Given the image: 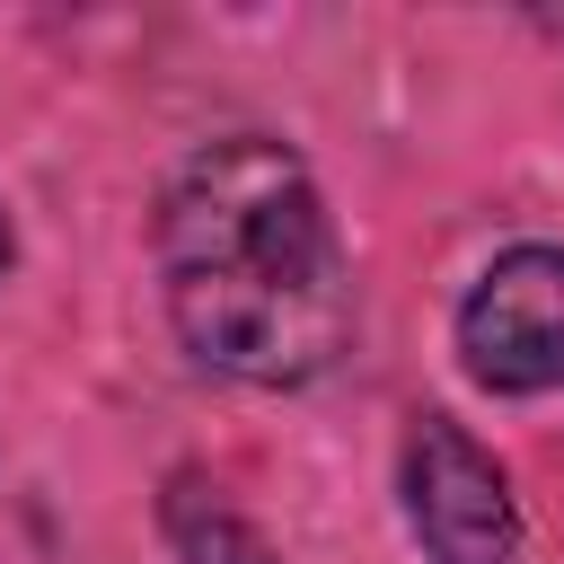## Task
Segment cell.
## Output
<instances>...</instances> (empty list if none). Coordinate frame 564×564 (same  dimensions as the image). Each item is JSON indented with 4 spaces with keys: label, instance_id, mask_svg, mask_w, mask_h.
Returning <instances> with one entry per match:
<instances>
[{
    "label": "cell",
    "instance_id": "obj_1",
    "mask_svg": "<svg viewBox=\"0 0 564 564\" xmlns=\"http://www.w3.org/2000/svg\"><path fill=\"white\" fill-rule=\"evenodd\" d=\"M176 344L238 388H308L352 344V264L308 159L273 132L203 141L159 194Z\"/></svg>",
    "mask_w": 564,
    "mask_h": 564
},
{
    "label": "cell",
    "instance_id": "obj_2",
    "mask_svg": "<svg viewBox=\"0 0 564 564\" xmlns=\"http://www.w3.org/2000/svg\"><path fill=\"white\" fill-rule=\"evenodd\" d=\"M397 494H405V529L432 564H520V494L467 423L414 414L405 449H397Z\"/></svg>",
    "mask_w": 564,
    "mask_h": 564
},
{
    "label": "cell",
    "instance_id": "obj_3",
    "mask_svg": "<svg viewBox=\"0 0 564 564\" xmlns=\"http://www.w3.org/2000/svg\"><path fill=\"white\" fill-rule=\"evenodd\" d=\"M458 370L485 397H555L564 388V247H502L458 300Z\"/></svg>",
    "mask_w": 564,
    "mask_h": 564
},
{
    "label": "cell",
    "instance_id": "obj_4",
    "mask_svg": "<svg viewBox=\"0 0 564 564\" xmlns=\"http://www.w3.org/2000/svg\"><path fill=\"white\" fill-rule=\"evenodd\" d=\"M159 529H167L176 564H282V555L264 546V529H256L220 485H203V476H176V485H167Z\"/></svg>",
    "mask_w": 564,
    "mask_h": 564
},
{
    "label": "cell",
    "instance_id": "obj_5",
    "mask_svg": "<svg viewBox=\"0 0 564 564\" xmlns=\"http://www.w3.org/2000/svg\"><path fill=\"white\" fill-rule=\"evenodd\" d=\"M9 256H18V238H9V212H0V273H9Z\"/></svg>",
    "mask_w": 564,
    "mask_h": 564
}]
</instances>
